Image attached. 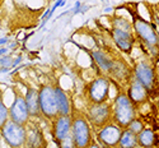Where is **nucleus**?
I'll return each instance as SVG.
<instances>
[{
	"instance_id": "1",
	"label": "nucleus",
	"mask_w": 159,
	"mask_h": 148,
	"mask_svg": "<svg viewBox=\"0 0 159 148\" xmlns=\"http://www.w3.org/2000/svg\"><path fill=\"white\" fill-rule=\"evenodd\" d=\"M113 119L121 128H127L135 119V103L130 100L129 95L120 93L116 97L113 103Z\"/></svg>"
},
{
	"instance_id": "2",
	"label": "nucleus",
	"mask_w": 159,
	"mask_h": 148,
	"mask_svg": "<svg viewBox=\"0 0 159 148\" xmlns=\"http://www.w3.org/2000/svg\"><path fill=\"white\" fill-rule=\"evenodd\" d=\"M71 139L75 147H88L92 142V131L88 119L76 112L71 119Z\"/></svg>"
},
{
	"instance_id": "3",
	"label": "nucleus",
	"mask_w": 159,
	"mask_h": 148,
	"mask_svg": "<svg viewBox=\"0 0 159 148\" xmlns=\"http://www.w3.org/2000/svg\"><path fill=\"white\" fill-rule=\"evenodd\" d=\"M112 116H113V107H111V105H108L106 101L98 103L92 102V105L88 107L87 117L92 123V125L97 129H101L104 125L110 124Z\"/></svg>"
},
{
	"instance_id": "4",
	"label": "nucleus",
	"mask_w": 159,
	"mask_h": 148,
	"mask_svg": "<svg viewBox=\"0 0 159 148\" xmlns=\"http://www.w3.org/2000/svg\"><path fill=\"white\" fill-rule=\"evenodd\" d=\"M2 134L5 143L10 147H20L27 142V130L24 125L13 122V120H8L3 125Z\"/></svg>"
},
{
	"instance_id": "5",
	"label": "nucleus",
	"mask_w": 159,
	"mask_h": 148,
	"mask_svg": "<svg viewBox=\"0 0 159 148\" xmlns=\"http://www.w3.org/2000/svg\"><path fill=\"white\" fill-rule=\"evenodd\" d=\"M38 93H39V109H41V112L47 119H56L60 114H59L55 88L50 86H43L38 91Z\"/></svg>"
},
{
	"instance_id": "6",
	"label": "nucleus",
	"mask_w": 159,
	"mask_h": 148,
	"mask_svg": "<svg viewBox=\"0 0 159 148\" xmlns=\"http://www.w3.org/2000/svg\"><path fill=\"white\" fill-rule=\"evenodd\" d=\"M134 28L138 36L147 44L148 47H155L158 45V33L153 24L148 23L141 17L136 16L134 18Z\"/></svg>"
},
{
	"instance_id": "7",
	"label": "nucleus",
	"mask_w": 159,
	"mask_h": 148,
	"mask_svg": "<svg viewBox=\"0 0 159 148\" xmlns=\"http://www.w3.org/2000/svg\"><path fill=\"white\" fill-rule=\"evenodd\" d=\"M108 93H110V82L104 77H99L94 79L88 86V97L90 102L93 103L104 102L108 98Z\"/></svg>"
},
{
	"instance_id": "8",
	"label": "nucleus",
	"mask_w": 159,
	"mask_h": 148,
	"mask_svg": "<svg viewBox=\"0 0 159 148\" xmlns=\"http://www.w3.org/2000/svg\"><path fill=\"white\" fill-rule=\"evenodd\" d=\"M31 116L25 98L22 96H17L13 101L11 106L9 107V119L19 124H25L28 122V117Z\"/></svg>"
},
{
	"instance_id": "9",
	"label": "nucleus",
	"mask_w": 159,
	"mask_h": 148,
	"mask_svg": "<svg viewBox=\"0 0 159 148\" xmlns=\"http://www.w3.org/2000/svg\"><path fill=\"white\" fill-rule=\"evenodd\" d=\"M121 127L118 124H107L98 131V141L107 147H115L118 146L121 138Z\"/></svg>"
},
{
	"instance_id": "10",
	"label": "nucleus",
	"mask_w": 159,
	"mask_h": 148,
	"mask_svg": "<svg viewBox=\"0 0 159 148\" xmlns=\"http://www.w3.org/2000/svg\"><path fill=\"white\" fill-rule=\"evenodd\" d=\"M71 136V117L70 115H59L54 124V138L59 144H62Z\"/></svg>"
},
{
	"instance_id": "11",
	"label": "nucleus",
	"mask_w": 159,
	"mask_h": 148,
	"mask_svg": "<svg viewBox=\"0 0 159 148\" xmlns=\"http://www.w3.org/2000/svg\"><path fill=\"white\" fill-rule=\"evenodd\" d=\"M135 78L139 79L140 82L147 87L148 92L149 91H153L155 88V84H157V80H155V74H154V70L150 68L149 65L147 64H138L135 66Z\"/></svg>"
},
{
	"instance_id": "12",
	"label": "nucleus",
	"mask_w": 159,
	"mask_h": 148,
	"mask_svg": "<svg viewBox=\"0 0 159 148\" xmlns=\"http://www.w3.org/2000/svg\"><path fill=\"white\" fill-rule=\"evenodd\" d=\"M129 97L130 100L134 102L135 105H139V103H143L145 102L148 97V89L145 87L139 79H134L130 84V88H129Z\"/></svg>"
},
{
	"instance_id": "13",
	"label": "nucleus",
	"mask_w": 159,
	"mask_h": 148,
	"mask_svg": "<svg viewBox=\"0 0 159 148\" xmlns=\"http://www.w3.org/2000/svg\"><path fill=\"white\" fill-rule=\"evenodd\" d=\"M113 38L117 44V46L121 50H124L125 52H130L134 45V37L131 36L130 31H125V30H120V28H115L113 32Z\"/></svg>"
},
{
	"instance_id": "14",
	"label": "nucleus",
	"mask_w": 159,
	"mask_h": 148,
	"mask_svg": "<svg viewBox=\"0 0 159 148\" xmlns=\"http://www.w3.org/2000/svg\"><path fill=\"white\" fill-rule=\"evenodd\" d=\"M25 102H27L30 114L32 116H37L39 112H41V109H39V93H38V91H36L33 88H28L27 95H25Z\"/></svg>"
},
{
	"instance_id": "15",
	"label": "nucleus",
	"mask_w": 159,
	"mask_h": 148,
	"mask_svg": "<svg viewBox=\"0 0 159 148\" xmlns=\"http://www.w3.org/2000/svg\"><path fill=\"white\" fill-rule=\"evenodd\" d=\"M55 92H56V100H57V106H59V114L60 115H70L71 106H70L68 95H66L60 87H56Z\"/></svg>"
},
{
	"instance_id": "16",
	"label": "nucleus",
	"mask_w": 159,
	"mask_h": 148,
	"mask_svg": "<svg viewBox=\"0 0 159 148\" xmlns=\"http://www.w3.org/2000/svg\"><path fill=\"white\" fill-rule=\"evenodd\" d=\"M155 141L157 136L150 129H144L138 134V144L141 147H152L155 144Z\"/></svg>"
},
{
	"instance_id": "17",
	"label": "nucleus",
	"mask_w": 159,
	"mask_h": 148,
	"mask_svg": "<svg viewBox=\"0 0 159 148\" xmlns=\"http://www.w3.org/2000/svg\"><path fill=\"white\" fill-rule=\"evenodd\" d=\"M118 146L124 147V148L139 146L138 144V134H135L134 131H131L130 129L124 130L122 134H121V138H120V143H118Z\"/></svg>"
},
{
	"instance_id": "18",
	"label": "nucleus",
	"mask_w": 159,
	"mask_h": 148,
	"mask_svg": "<svg viewBox=\"0 0 159 148\" xmlns=\"http://www.w3.org/2000/svg\"><path fill=\"white\" fill-rule=\"evenodd\" d=\"M42 134L39 133L37 129H33L30 134L27 133V143L28 146H32V147H37V146H41L42 144Z\"/></svg>"
},
{
	"instance_id": "19",
	"label": "nucleus",
	"mask_w": 159,
	"mask_h": 148,
	"mask_svg": "<svg viewBox=\"0 0 159 148\" xmlns=\"http://www.w3.org/2000/svg\"><path fill=\"white\" fill-rule=\"evenodd\" d=\"M94 58H96L97 63L99 64V66H101L102 69L107 70V72L113 70V63H112L110 59H107V56L102 55L101 52H96V54H94Z\"/></svg>"
},
{
	"instance_id": "20",
	"label": "nucleus",
	"mask_w": 159,
	"mask_h": 148,
	"mask_svg": "<svg viewBox=\"0 0 159 148\" xmlns=\"http://www.w3.org/2000/svg\"><path fill=\"white\" fill-rule=\"evenodd\" d=\"M8 119H9V109L5 106L2 96H0V129L8 122Z\"/></svg>"
},
{
	"instance_id": "21",
	"label": "nucleus",
	"mask_w": 159,
	"mask_h": 148,
	"mask_svg": "<svg viewBox=\"0 0 159 148\" xmlns=\"http://www.w3.org/2000/svg\"><path fill=\"white\" fill-rule=\"evenodd\" d=\"M127 129H130L131 131H134L135 134H139L141 130H144V125H143V123L140 122L139 119H134L132 122L129 124V127H127Z\"/></svg>"
},
{
	"instance_id": "22",
	"label": "nucleus",
	"mask_w": 159,
	"mask_h": 148,
	"mask_svg": "<svg viewBox=\"0 0 159 148\" xmlns=\"http://www.w3.org/2000/svg\"><path fill=\"white\" fill-rule=\"evenodd\" d=\"M153 26H154V28H155V31H157V33H158V36H159V19H158Z\"/></svg>"
}]
</instances>
